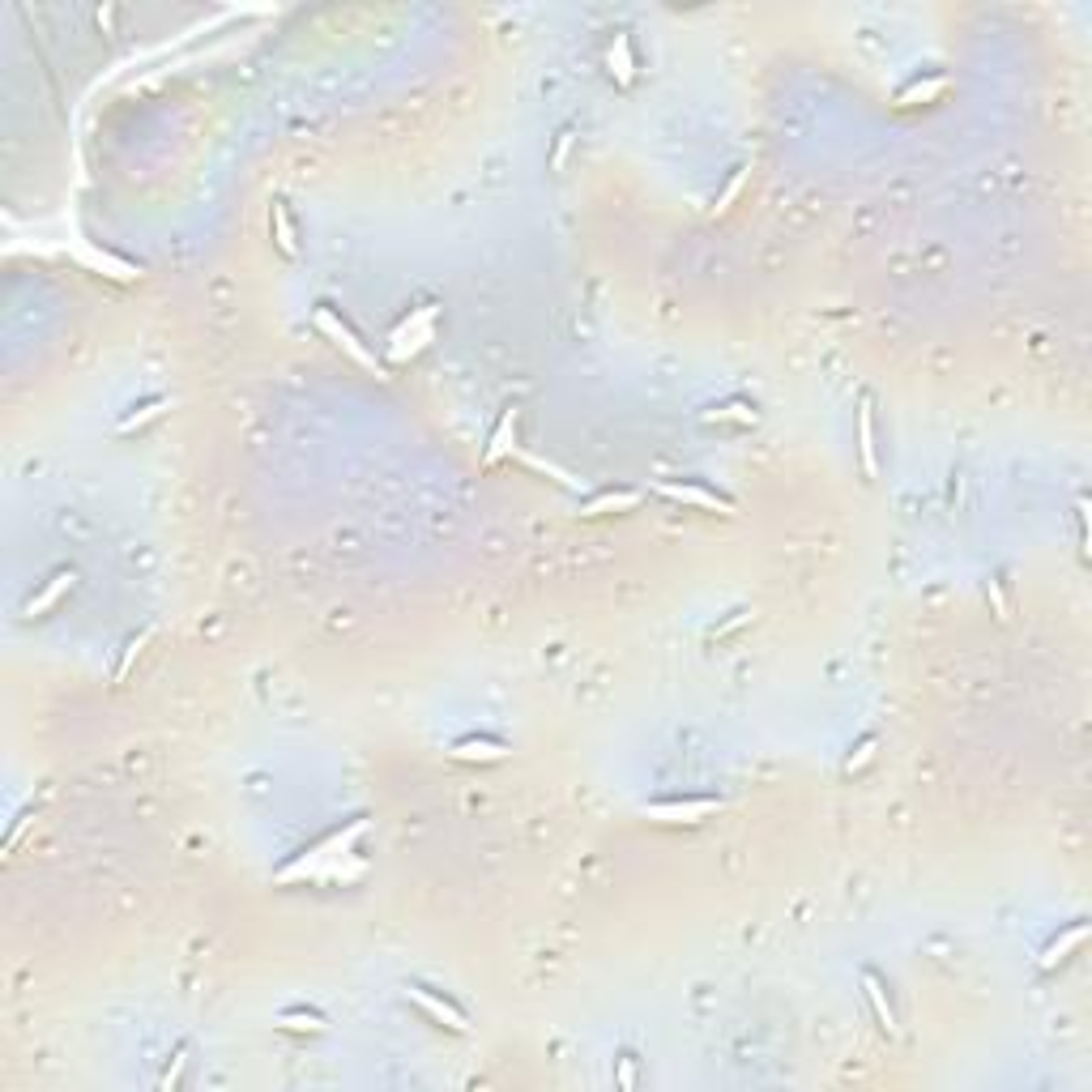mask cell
<instances>
[{
	"mask_svg": "<svg viewBox=\"0 0 1092 1092\" xmlns=\"http://www.w3.org/2000/svg\"><path fill=\"white\" fill-rule=\"evenodd\" d=\"M363 832H367V819H363V815H359V819H350L346 828H334V832H329V837H324V840H316L312 850H299V853H294V858L286 862V867L278 870V875H273V883H299V880H316V875H321V870L329 867V862H334V858H346V853L354 850V840L363 837Z\"/></svg>",
	"mask_w": 1092,
	"mask_h": 1092,
	"instance_id": "cell-1",
	"label": "cell"
},
{
	"mask_svg": "<svg viewBox=\"0 0 1092 1092\" xmlns=\"http://www.w3.org/2000/svg\"><path fill=\"white\" fill-rule=\"evenodd\" d=\"M316 329H321V334L329 337V342L342 346V350L350 354V359H354L359 367H367V372H375V375L385 372V367H380V359H375V354L367 350L363 342H359V334H354V329L342 321V316L334 312V307H316Z\"/></svg>",
	"mask_w": 1092,
	"mask_h": 1092,
	"instance_id": "cell-2",
	"label": "cell"
},
{
	"mask_svg": "<svg viewBox=\"0 0 1092 1092\" xmlns=\"http://www.w3.org/2000/svg\"><path fill=\"white\" fill-rule=\"evenodd\" d=\"M721 799H666V802H645L640 815L653 824H700V819L717 815Z\"/></svg>",
	"mask_w": 1092,
	"mask_h": 1092,
	"instance_id": "cell-3",
	"label": "cell"
},
{
	"mask_svg": "<svg viewBox=\"0 0 1092 1092\" xmlns=\"http://www.w3.org/2000/svg\"><path fill=\"white\" fill-rule=\"evenodd\" d=\"M658 491L666 499H675V504H691V508H704V512H717V516H739V508L730 504V499H721L717 491H708V486H700V483H658Z\"/></svg>",
	"mask_w": 1092,
	"mask_h": 1092,
	"instance_id": "cell-4",
	"label": "cell"
},
{
	"mask_svg": "<svg viewBox=\"0 0 1092 1092\" xmlns=\"http://www.w3.org/2000/svg\"><path fill=\"white\" fill-rule=\"evenodd\" d=\"M405 994H410V999H415V1003H418V1007H423V1012H427V1016H431V1020H435V1024H444V1029H448V1032H466V1029H470L466 1012H461V1007H457V1003H448V999H444V994H435V990H431V986H418V981H415V986H405Z\"/></svg>",
	"mask_w": 1092,
	"mask_h": 1092,
	"instance_id": "cell-5",
	"label": "cell"
},
{
	"mask_svg": "<svg viewBox=\"0 0 1092 1092\" xmlns=\"http://www.w3.org/2000/svg\"><path fill=\"white\" fill-rule=\"evenodd\" d=\"M1084 939H1088V921H1075V926H1067L1062 935H1054V939L1045 943V951L1037 956V964H1042L1045 973L1058 969V964L1067 961V956H1072L1075 948H1084Z\"/></svg>",
	"mask_w": 1092,
	"mask_h": 1092,
	"instance_id": "cell-6",
	"label": "cell"
},
{
	"mask_svg": "<svg viewBox=\"0 0 1092 1092\" xmlns=\"http://www.w3.org/2000/svg\"><path fill=\"white\" fill-rule=\"evenodd\" d=\"M516 405H508L504 415H499V423H496V431H491V440H486V453H483V466L491 470V466H499L508 453H512V444H516Z\"/></svg>",
	"mask_w": 1092,
	"mask_h": 1092,
	"instance_id": "cell-7",
	"label": "cell"
},
{
	"mask_svg": "<svg viewBox=\"0 0 1092 1092\" xmlns=\"http://www.w3.org/2000/svg\"><path fill=\"white\" fill-rule=\"evenodd\" d=\"M508 743L504 739H486V734H470V739H457L453 743V759H470V764H491V759H504L508 756Z\"/></svg>",
	"mask_w": 1092,
	"mask_h": 1092,
	"instance_id": "cell-8",
	"label": "cell"
},
{
	"mask_svg": "<svg viewBox=\"0 0 1092 1092\" xmlns=\"http://www.w3.org/2000/svg\"><path fill=\"white\" fill-rule=\"evenodd\" d=\"M862 990H867V1003L875 1007V1020H880V1029L888 1032V1037H896L900 1032V1024H896V1012H892V1003H888V990H883V981H880V973H862Z\"/></svg>",
	"mask_w": 1092,
	"mask_h": 1092,
	"instance_id": "cell-9",
	"label": "cell"
},
{
	"mask_svg": "<svg viewBox=\"0 0 1092 1092\" xmlns=\"http://www.w3.org/2000/svg\"><path fill=\"white\" fill-rule=\"evenodd\" d=\"M858 453H862V474H880V457H875V415H870V397L858 402Z\"/></svg>",
	"mask_w": 1092,
	"mask_h": 1092,
	"instance_id": "cell-10",
	"label": "cell"
},
{
	"mask_svg": "<svg viewBox=\"0 0 1092 1092\" xmlns=\"http://www.w3.org/2000/svg\"><path fill=\"white\" fill-rule=\"evenodd\" d=\"M73 585H77V572H73V567H61V572H56V577H51L48 585H43L39 594H34L31 602H26V615L34 619V615H43V610H51V607H56V602H61L64 594H69Z\"/></svg>",
	"mask_w": 1092,
	"mask_h": 1092,
	"instance_id": "cell-11",
	"label": "cell"
},
{
	"mask_svg": "<svg viewBox=\"0 0 1092 1092\" xmlns=\"http://www.w3.org/2000/svg\"><path fill=\"white\" fill-rule=\"evenodd\" d=\"M640 491H597L580 504V516H607V512H632L640 504Z\"/></svg>",
	"mask_w": 1092,
	"mask_h": 1092,
	"instance_id": "cell-12",
	"label": "cell"
},
{
	"mask_svg": "<svg viewBox=\"0 0 1092 1092\" xmlns=\"http://www.w3.org/2000/svg\"><path fill=\"white\" fill-rule=\"evenodd\" d=\"M607 64H610V73H615L619 86H632V77H636V61H632V39H627V31L615 34Z\"/></svg>",
	"mask_w": 1092,
	"mask_h": 1092,
	"instance_id": "cell-13",
	"label": "cell"
},
{
	"mask_svg": "<svg viewBox=\"0 0 1092 1092\" xmlns=\"http://www.w3.org/2000/svg\"><path fill=\"white\" fill-rule=\"evenodd\" d=\"M273 1024H278L282 1032H324V1029H329V1020H324L321 1012H307V1007L278 1012V1016H273Z\"/></svg>",
	"mask_w": 1092,
	"mask_h": 1092,
	"instance_id": "cell-14",
	"label": "cell"
},
{
	"mask_svg": "<svg viewBox=\"0 0 1092 1092\" xmlns=\"http://www.w3.org/2000/svg\"><path fill=\"white\" fill-rule=\"evenodd\" d=\"M269 223H273V239H278L282 256H299V243H294V223H291V213H286V201H273Z\"/></svg>",
	"mask_w": 1092,
	"mask_h": 1092,
	"instance_id": "cell-15",
	"label": "cell"
},
{
	"mask_svg": "<svg viewBox=\"0 0 1092 1092\" xmlns=\"http://www.w3.org/2000/svg\"><path fill=\"white\" fill-rule=\"evenodd\" d=\"M943 90H948V77L939 73V77H931V81H913V86H905V90L896 94V102H900V107H913L918 99L931 102L935 94H943Z\"/></svg>",
	"mask_w": 1092,
	"mask_h": 1092,
	"instance_id": "cell-16",
	"label": "cell"
},
{
	"mask_svg": "<svg viewBox=\"0 0 1092 1092\" xmlns=\"http://www.w3.org/2000/svg\"><path fill=\"white\" fill-rule=\"evenodd\" d=\"M167 405H171V397H150V402H142L137 410H132V415H124V418H120V435H129V431H137L142 423L158 418L162 410H167Z\"/></svg>",
	"mask_w": 1092,
	"mask_h": 1092,
	"instance_id": "cell-17",
	"label": "cell"
},
{
	"mask_svg": "<svg viewBox=\"0 0 1092 1092\" xmlns=\"http://www.w3.org/2000/svg\"><path fill=\"white\" fill-rule=\"evenodd\" d=\"M86 261H90L94 269H107L112 278H120V282H132V278H137V269H132L129 261H116L112 253H86Z\"/></svg>",
	"mask_w": 1092,
	"mask_h": 1092,
	"instance_id": "cell-18",
	"label": "cell"
},
{
	"mask_svg": "<svg viewBox=\"0 0 1092 1092\" xmlns=\"http://www.w3.org/2000/svg\"><path fill=\"white\" fill-rule=\"evenodd\" d=\"M743 184H747V167H739V171L730 175V184H726V188H721V193H717V201H713V213H726V210H730V205L739 201V193H743Z\"/></svg>",
	"mask_w": 1092,
	"mask_h": 1092,
	"instance_id": "cell-19",
	"label": "cell"
},
{
	"mask_svg": "<svg viewBox=\"0 0 1092 1092\" xmlns=\"http://www.w3.org/2000/svg\"><path fill=\"white\" fill-rule=\"evenodd\" d=\"M150 640H154V632H142V636H137V640H129V648H124V658H120V666H116V675H112V678H116V683H124V678H129L132 662L142 658V648H145V645H150Z\"/></svg>",
	"mask_w": 1092,
	"mask_h": 1092,
	"instance_id": "cell-20",
	"label": "cell"
},
{
	"mask_svg": "<svg viewBox=\"0 0 1092 1092\" xmlns=\"http://www.w3.org/2000/svg\"><path fill=\"white\" fill-rule=\"evenodd\" d=\"M704 418H739V423H756V405L726 402V405H713V415H704Z\"/></svg>",
	"mask_w": 1092,
	"mask_h": 1092,
	"instance_id": "cell-21",
	"label": "cell"
},
{
	"mask_svg": "<svg viewBox=\"0 0 1092 1092\" xmlns=\"http://www.w3.org/2000/svg\"><path fill=\"white\" fill-rule=\"evenodd\" d=\"M526 466H529V470H538V474H546V478H555V483H564L567 491H577V478L564 474V470L551 466V461H542V457H526Z\"/></svg>",
	"mask_w": 1092,
	"mask_h": 1092,
	"instance_id": "cell-22",
	"label": "cell"
},
{
	"mask_svg": "<svg viewBox=\"0 0 1092 1092\" xmlns=\"http://www.w3.org/2000/svg\"><path fill=\"white\" fill-rule=\"evenodd\" d=\"M184 1067H188V1045H180V1050H175L171 1067H167V1072H162V1080H158L162 1088H175V1084H180V1075H184Z\"/></svg>",
	"mask_w": 1092,
	"mask_h": 1092,
	"instance_id": "cell-23",
	"label": "cell"
},
{
	"mask_svg": "<svg viewBox=\"0 0 1092 1092\" xmlns=\"http://www.w3.org/2000/svg\"><path fill=\"white\" fill-rule=\"evenodd\" d=\"M619 1088H636V1054L627 1050V1054H619Z\"/></svg>",
	"mask_w": 1092,
	"mask_h": 1092,
	"instance_id": "cell-24",
	"label": "cell"
},
{
	"mask_svg": "<svg viewBox=\"0 0 1092 1092\" xmlns=\"http://www.w3.org/2000/svg\"><path fill=\"white\" fill-rule=\"evenodd\" d=\"M986 594H990V602H994V615H999L1003 623H1007V597H1003L999 580H990V589H986Z\"/></svg>",
	"mask_w": 1092,
	"mask_h": 1092,
	"instance_id": "cell-25",
	"label": "cell"
},
{
	"mask_svg": "<svg viewBox=\"0 0 1092 1092\" xmlns=\"http://www.w3.org/2000/svg\"><path fill=\"white\" fill-rule=\"evenodd\" d=\"M870 747H875V739H867V743H862V747H858V756H850V759H845V772H853V769H858V764H867V759H870Z\"/></svg>",
	"mask_w": 1092,
	"mask_h": 1092,
	"instance_id": "cell-26",
	"label": "cell"
},
{
	"mask_svg": "<svg viewBox=\"0 0 1092 1092\" xmlns=\"http://www.w3.org/2000/svg\"><path fill=\"white\" fill-rule=\"evenodd\" d=\"M564 154H567V137H559V145H555V167L564 162Z\"/></svg>",
	"mask_w": 1092,
	"mask_h": 1092,
	"instance_id": "cell-27",
	"label": "cell"
}]
</instances>
